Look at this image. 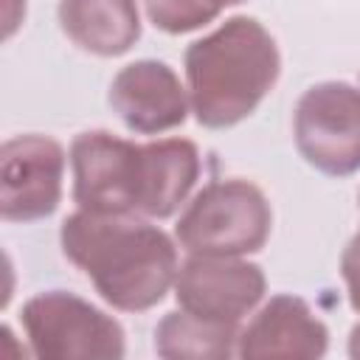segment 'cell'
<instances>
[{
	"label": "cell",
	"instance_id": "obj_4",
	"mask_svg": "<svg viewBox=\"0 0 360 360\" xmlns=\"http://www.w3.org/2000/svg\"><path fill=\"white\" fill-rule=\"evenodd\" d=\"M270 228L273 211L262 188L231 177L194 194L174 225V236L194 256H248L264 248Z\"/></svg>",
	"mask_w": 360,
	"mask_h": 360
},
{
	"label": "cell",
	"instance_id": "obj_3",
	"mask_svg": "<svg viewBox=\"0 0 360 360\" xmlns=\"http://www.w3.org/2000/svg\"><path fill=\"white\" fill-rule=\"evenodd\" d=\"M281 56L270 31L253 17H231L186 51L194 118L208 129L245 121L273 90Z\"/></svg>",
	"mask_w": 360,
	"mask_h": 360
},
{
	"label": "cell",
	"instance_id": "obj_11",
	"mask_svg": "<svg viewBox=\"0 0 360 360\" xmlns=\"http://www.w3.org/2000/svg\"><path fill=\"white\" fill-rule=\"evenodd\" d=\"M59 25L96 56H121L141 37L138 0H59Z\"/></svg>",
	"mask_w": 360,
	"mask_h": 360
},
{
	"label": "cell",
	"instance_id": "obj_1",
	"mask_svg": "<svg viewBox=\"0 0 360 360\" xmlns=\"http://www.w3.org/2000/svg\"><path fill=\"white\" fill-rule=\"evenodd\" d=\"M73 200L82 211L172 217L200 177V152L186 138L135 143L107 129L70 143Z\"/></svg>",
	"mask_w": 360,
	"mask_h": 360
},
{
	"label": "cell",
	"instance_id": "obj_15",
	"mask_svg": "<svg viewBox=\"0 0 360 360\" xmlns=\"http://www.w3.org/2000/svg\"><path fill=\"white\" fill-rule=\"evenodd\" d=\"M349 354L360 357V323H354L352 332H349Z\"/></svg>",
	"mask_w": 360,
	"mask_h": 360
},
{
	"label": "cell",
	"instance_id": "obj_8",
	"mask_svg": "<svg viewBox=\"0 0 360 360\" xmlns=\"http://www.w3.org/2000/svg\"><path fill=\"white\" fill-rule=\"evenodd\" d=\"M264 290L267 281L262 267L242 256L191 253L174 278V298L180 309L222 323H239L264 298Z\"/></svg>",
	"mask_w": 360,
	"mask_h": 360
},
{
	"label": "cell",
	"instance_id": "obj_13",
	"mask_svg": "<svg viewBox=\"0 0 360 360\" xmlns=\"http://www.w3.org/2000/svg\"><path fill=\"white\" fill-rule=\"evenodd\" d=\"M245 0H143L146 17L166 34H188L214 22L228 6Z\"/></svg>",
	"mask_w": 360,
	"mask_h": 360
},
{
	"label": "cell",
	"instance_id": "obj_5",
	"mask_svg": "<svg viewBox=\"0 0 360 360\" xmlns=\"http://www.w3.org/2000/svg\"><path fill=\"white\" fill-rule=\"evenodd\" d=\"M20 321L31 354L39 360H118L127 352L121 323L68 290L28 298Z\"/></svg>",
	"mask_w": 360,
	"mask_h": 360
},
{
	"label": "cell",
	"instance_id": "obj_10",
	"mask_svg": "<svg viewBox=\"0 0 360 360\" xmlns=\"http://www.w3.org/2000/svg\"><path fill=\"white\" fill-rule=\"evenodd\" d=\"M329 346L326 323L298 295H273L239 332V357H323Z\"/></svg>",
	"mask_w": 360,
	"mask_h": 360
},
{
	"label": "cell",
	"instance_id": "obj_12",
	"mask_svg": "<svg viewBox=\"0 0 360 360\" xmlns=\"http://www.w3.org/2000/svg\"><path fill=\"white\" fill-rule=\"evenodd\" d=\"M239 323H222L191 315L186 309L169 312L155 329V352L166 360H225L236 354Z\"/></svg>",
	"mask_w": 360,
	"mask_h": 360
},
{
	"label": "cell",
	"instance_id": "obj_2",
	"mask_svg": "<svg viewBox=\"0 0 360 360\" xmlns=\"http://www.w3.org/2000/svg\"><path fill=\"white\" fill-rule=\"evenodd\" d=\"M65 256L115 309L143 312L160 304L177 278V248L166 231L138 214L76 211L62 222Z\"/></svg>",
	"mask_w": 360,
	"mask_h": 360
},
{
	"label": "cell",
	"instance_id": "obj_9",
	"mask_svg": "<svg viewBox=\"0 0 360 360\" xmlns=\"http://www.w3.org/2000/svg\"><path fill=\"white\" fill-rule=\"evenodd\" d=\"M110 107L127 129L158 135L180 127L188 115V90L177 73L158 59H138L121 68L110 84Z\"/></svg>",
	"mask_w": 360,
	"mask_h": 360
},
{
	"label": "cell",
	"instance_id": "obj_14",
	"mask_svg": "<svg viewBox=\"0 0 360 360\" xmlns=\"http://www.w3.org/2000/svg\"><path fill=\"white\" fill-rule=\"evenodd\" d=\"M340 273H343V281H346V290H349V304H352L354 312H360V231L343 248Z\"/></svg>",
	"mask_w": 360,
	"mask_h": 360
},
{
	"label": "cell",
	"instance_id": "obj_6",
	"mask_svg": "<svg viewBox=\"0 0 360 360\" xmlns=\"http://www.w3.org/2000/svg\"><path fill=\"white\" fill-rule=\"evenodd\" d=\"M295 146L323 174L346 177L360 169V90L346 82L312 84L295 104Z\"/></svg>",
	"mask_w": 360,
	"mask_h": 360
},
{
	"label": "cell",
	"instance_id": "obj_7",
	"mask_svg": "<svg viewBox=\"0 0 360 360\" xmlns=\"http://www.w3.org/2000/svg\"><path fill=\"white\" fill-rule=\"evenodd\" d=\"M65 149L48 135H17L0 146V217L34 222L62 200Z\"/></svg>",
	"mask_w": 360,
	"mask_h": 360
}]
</instances>
